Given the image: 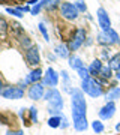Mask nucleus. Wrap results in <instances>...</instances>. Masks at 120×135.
<instances>
[{
  "label": "nucleus",
  "instance_id": "obj_12",
  "mask_svg": "<svg viewBox=\"0 0 120 135\" xmlns=\"http://www.w3.org/2000/svg\"><path fill=\"white\" fill-rule=\"evenodd\" d=\"M42 78V71L39 69V68H36L35 71H32V72L26 77V80H24V84H36V83L39 81Z\"/></svg>",
  "mask_w": 120,
  "mask_h": 135
},
{
  "label": "nucleus",
  "instance_id": "obj_25",
  "mask_svg": "<svg viewBox=\"0 0 120 135\" xmlns=\"http://www.w3.org/2000/svg\"><path fill=\"white\" fill-rule=\"evenodd\" d=\"M105 32L111 36V39L114 41V44H119V41H120V39H119V35L116 33L114 30H113V29H108V30H105Z\"/></svg>",
  "mask_w": 120,
  "mask_h": 135
},
{
  "label": "nucleus",
  "instance_id": "obj_34",
  "mask_svg": "<svg viewBox=\"0 0 120 135\" xmlns=\"http://www.w3.org/2000/svg\"><path fill=\"white\" fill-rule=\"evenodd\" d=\"M117 78H119V80H120V69H119V71H117Z\"/></svg>",
  "mask_w": 120,
  "mask_h": 135
},
{
  "label": "nucleus",
  "instance_id": "obj_1",
  "mask_svg": "<svg viewBox=\"0 0 120 135\" xmlns=\"http://www.w3.org/2000/svg\"><path fill=\"white\" fill-rule=\"evenodd\" d=\"M72 119H74V128L80 132L87 129V119H86V99L83 95V90H74L72 92Z\"/></svg>",
  "mask_w": 120,
  "mask_h": 135
},
{
  "label": "nucleus",
  "instance_id": "obj_16",
  "mask_svg": "<svg viewBox=\"0 0 120 135\" xmlns=\"http://www.w3.org/2000/svg\"><path fill=\"white\" fill-rule=\"evenodd\" d=\"M69 66L72 68V69H75V71H78L80 68H83L84 65H83V60L80 57H69Z\"/></svg>",
  "mask_w": 120,
  "mask_h": 135
},
{
  "label": "nucleus",
  "instance_id": "obj_22",
  "mask_svg": "<svg viewBox=\"0 0 120 135\" xmlns=\"http://www.w3.org/2000/svg\"><path fill=\"white\" fill-rule=\"evenodd\" d=\"M77 72H78V75H80V78H81V80H87V78H90V77H89V74H90V72H89V69H86L84 66L80 68Z\"/></svg>",
  "mask_w": 120,
  "mask_h": 135
},
{
  "label": "nucleus",
  "instance_id": "obj_8",
  "mask_svg": "<svg viewBox=\"0 0 120 135\" xmlns=\"http://www.w3.org/2000/svg\"><path fill=\"white\" fill-rule=\"evenodd\" d=\"M84 38H86V32H84V29H78L77 32H75L74 39H72L71 44H69V48L74 50V51L78 50L83 45V42H84Z\"/></svg>",
  "mask_w": 120,
  "mask_h": 135
},
{
  "label": "nucleus",
  "instance_id": "obj_15",
  "mask_svg": "<svg viewBox=\"0 0 120 135\" xmlns=\"http://www.w3.org/2000/svg\"><path fill=\"white\" fill-rule=\"evenodd\" d=\"M102 66H104V65L101 63V60H93L92 65H90V68H89V72H90L92 75H98V74L101 72Z\"/></svg>",
  "mask_w": 120,
  "mask_h": 135
},
{
  "label": "nucleus",
  "instance_id": "obj_36",
  "mask_svg": "<svg viewBox=\"0 0 120 135\" xmlns=\"http://www.w3.org/2000/svg\"><path fill=\"white\" fill-rule=\"evenodd\" d=\"M77 2H84V0H77Z\"/></svg>",
  "mask_w": 120,
  "mask_h": 135
},
{
  "label": "nucleus",
  "instance_id": "obj_24",
  "mask_svg": "<svg viewBox=\"0 0 120 135\" xmlns=\"http://www.w3.org/2000/svg\"><path fill=\"white\" fill-rule=\"evenodd\" d=\"M6 12L11 15H15V17H18V18H21L23 17V12L20 9H12V8H6Z\"/></svg>",
  "mask_w": 120,
  "mask_h": 135
},
{
  "label": "nucleus",
  "instance_id": "obj_7",
  "mask_svg": "<svg viewBox=\"0 0 120 135\" xmlns=\"http://www.w3.org/2000/svg\"><path fill=\"white\" fill-rule=\"evenodd\" d=\"M26 60L29 63L30 66H36L39 62H41V57H39V51H38V47H30L26 53Z\"/></svg>",
  "mask_w": 120,
  "mask_h": 135
},
{
  "label": "nucleus",
  "instance_id": "obj_20",
  "mask_svg": "<svg viewBox=\"0 0 120 135\" xmlns=\"http://www.w3.org/2000/svg\"><path fill=\"white\" fill-rule=\"evenodd\" d=\"M92 129L95 131L96 134H101V132H104V123L101 120H95L92 123Z\"/></svg>",
  "mask_w": 120,
  "mask_h": 135
},
{
  "label": "nucleus",
  "instance_id": "obj_3",
  "mask_svg": "<svg viewBox=\"0 0 120 135\" xmlns=\"http://www.w3.org/2000/svg\"><path fill=\"white\" fill-rule=\"evenodd\" d=\"M81 89H83V92H86L87 95H90L92 98H99V96L102 95V87H101V84H98V83H96L95 80H92V78L83 80Z\"/></svg>",
  "mask_w": 120,
  "mask_h": 135
},
{
  "label": "nucleus",
  "instance_id": "obj_27",
  "mask_svg": "<svg viewBox=\"0 0 120 135\" xmlns=\"http://www.w3.org/2000/svg\"><path fill=\"white\" fill-rule=\"evenodd\" d=\"M75 6H77L78 12H80V11H81V12H86V11H87V6H86V3H84V2H77V3H75Z\"/></svg>",
  "mask_w": 120,
  "mask_h": 135
},
{
  "label": "nucleus",
  "instance_id": "obj_33",
  "mask_svg": "<svg viewBox=\"0 0 120 135\" xmlns=\"http://www.w3.org/2000/svg\"><path fill=\"white\" fill-rule=\"evenodd\" d=\"M116 131H119V132H120V123H119L117 126H116Z\"/></svg>",
  "mask_w": 120,
  "mask_h": 135
},
{
  "label": "nucleus",
  "instance_id": "obj_35",
  "mask_svg": "<svg viewBox=\"0 0 120 135\" xmlns=\"http://www.w3.org/2000/svg\"><path fill=\"white\" fill-rule=\"evenodd\" d=\"M2 87H3V84H2V81H0V92H2Z\"/></svg>",
  "mask_w": 120,
  "mask_h": 135
},
{
  "label": "nucleus",
  "instance_id": "obj_5",
  "mask_svg": "<svg viewBox=\"0 0 120 135\" xmlns=\"http://www.w3.org/2000/svg\"><path fill=\"white\" fill-rule=\"evenodd\" d=\"M2 96L5 99H21L24 96V90L20 87H6L2 90Z\"/></svg>",
  "mask_w": 120,
  "mask_h": 135
},
{
  "label": "nucleus",
  "instance_id": "obj_30",
  "mask_svg": "<svg viewBox=\"0 0 120 135\" xmlns=\"http://www.w3.org/2000/svg\"><path fill=\"white\" fill-rule=\"evenodd\" d=\"M21 44H23L24 47H29L30 48V39L27 36H21Z\"/></svg>",
  "mask_w": 120,
  "mask_h": 135
},
{
  "label": "nucleus",
  "instance_id": "obj_32",
  "mask_svg": "<svg viewBox=\"0 0 120 135\" xmlns=\"http://www.w3.org/2000/svg\"><path fill=\"white\" fill-rule=\"evenodd\" d=\"M6 135H23V131H15V132H8Z\"/></svg>",
  "mask_w": 120,
  "mask_h": 135
},
{
  "label": "nucleus",
  "instance_id": "obj_26",
  "mask_svg": "<svg viewBox=\"0 0 120 135\" xmlns=\"http://www.w3.org/2000/svg\"><path fill=\"white\" fill-rule=\"evenodd\" d=\"M8 32V23L3 18H0V35H5Z\"/></svg>",
  "mask_w": 120,
  "mask_h": 135
},
{
  "label": "nucleus",
  "instance_id": "obj_19",
  "mask_svg": "<svg viewBox=\"0 0 120 135\" xmlns=\"http://www.w3.org/2000/svg\"><path fill=\"white\" fill-rule=\"evenodd\" d=\"M119 98H120V89H113L111 92L107 93V101L108 102H114Z\"/></svg>",
  "mask_w": 120,
  "mask_h": 135
},
{
  "label": "nucleus",
  "instance_id": "obj_6",
  "mask_svg": "<svg viewBox=\"0 0 120 135\" xmlns=\"http://www.w3.org/2000/svg\"><path fill=\"white\" fill-rule=\"evenodd\" d=\"M116 113V104L114 102H107L105 105L99 110V117L102 120H110Z\"/></svg>",
  "mask_w": 120,
  "mask_h": 135
},
{
  "label": "nucleus",
  "instance_id": "obj_9",
  "mask_svg": "<svg viewBox=\"0 0 120 135\" xmlns=\"http://www.w3.org/2000/svg\"><path fill=\"white\" fill-rule=\"evenodd\" d=\"M59 83V75L57 72L54 71L53 68H48L47 71V75L44 77V86H48V87H56Z\"/></svg>",
  "mask_w": 120,
  "mask_h": 135
},
{
  "label": "nucleus",
  "instance_id": "obj_2",
  "mask_svg": "<svg viewBox=\"0 0 120 135\" xmlns=\"http://www.w3.org/2000/svg\"><path fill=\"white\" fill-rule=\"evenodd\" d=\"M45 99L50 104V110H56V111H62L63 108V99L60 96V92L56 90V89H50L45 95Z\"/></svg>",
  "mask_w": 120,
  "mask_h": 135
},
{
  "label": "nucleus",
  "instance_id": "obj_23",
  "mask_svg": "<svg viewBox=\"0 0 120 135\" xmlns=\"http://www.w3.org/2000/svg\"><path fill=\"white\" fill-rule=\"evenodd\" d=\"M29 113H30V120H32V123H36L38 122V110L35 107H32L29 110Z\"/></svg>",
  "mask_w": 120,
  "mask_h": 135
},
{
  "label": "nucleus",
  "instance_id": "obj_14",
  "mask_svg": "<svg viewBox=\"0 0 120 135\" xmlns=\"http://www.w3.org/2000/svg\"><path fill=\"white\" fill-rule=\"evenodd\" d=\"M98 42L104 44V45H111V44H114V41L111 39V36L107 32H101V33L98 35Z\"/></svg>",
  "mask_w": 120,
  "mask_h": 135
},
{
  "label": "nucleus",
  "instance_id": "obj_21",
  "mask_svg": "<svg viewBox=\"0 0 120 135\" xmlns=\"http://www.w3.org/2000/svg\"><path fill=\"white\" fill-rule=\"evenodd\" d=\"M99 77H102L104 80H108V78L111 77V68L110 66H102V69H101V72L98 74Z\"/></svg>",
  "mask_w": 120,
  "mask_h": 135
},
{
  "label": "nucleus",
  "instance_id": "obj_4",
  "mask_svg": "<svg viewBox=\"0 0 120 135\" xmlns=\"http://www.w3.org/2000/svg\"><path fill=\"white\" fill-rule=\"evenodd\" d=\"M60 12L66 20H75L78 17V9L75 3H62L60 6Z\"/></svg>",
  "mask_w": 120,
  "mask_h": 135
},
{
  "label": "nucleus",
  "instance_id": "obj_17",
  "mask_svg": "<svg viewBox=\"0 0 120 135\" xmlns=\"http://www.w3.org/2000/svg\"><path fill=\"white\" fill-rule=\"evenodd\" d=\"M110 68L111 69H116V71L120 69V53L114 54V56L110 59Z\"/></svg>",
  "mask_w": 120,
  "mask_h": 135
},
{
  "label": "nucleus",
  "instance_id": "obj_31",
  "mask_svg": "<svg viewBox=\"0 0 120 135\" xmlns=\"http://www.w3.org/2000/svg\"><path fill=\"white\" fill-rule=\"evenodd\" d=\"M68 126H69V123H68L66 117H62V125H60V128H63V129H65V128H68Z\"/></svg>",
  "mask_w": 120,
  "mask_h": 135
},
{
  "label": "nucleus",
  "instance_id": "obj_11",
  "mask_svg": "<svg viewBox=\"0 0 120 135\" xmlns=\"http://www.w3.org/2000/svg\"><path fill=\"white\" fill-rule=\"evenodd\" d=\"M29 98L33 99V101H38V99H42L44 96V84H32V87L29 89Z\"/></svg>",
  "mask_w": 120,
  "mask_h": 135
},
{
  "label": "nucleus",
  "instance_id": "obj_13",
  "mask_svg": "<svg viewBox=\"0 0 120 135\" xmlns=\"http://www.w3.org/2000/svg\"><path fill=\"white\" fill-rule=\"evenodd\" d=\"M54 51H56V54H57L60 59H68V57H69L68 47H66V45H63V44H60V45H56Z\"/></svg>",
  "mask_w": 120,
  "mask_h": 135
},
{
  "label": "nucleus",
  "instance_id": "obj_10",
  "mask_svg": "<svg viewBox=\"0 0 120 135\" xmlns=\"http://www.w3.org/2000/svg\"><path fill=\"white\" fill-rule=\"evenodd\" d=\"M98 21H99V26L102 27V30L105 32V30L111 29V21H110V17H108V14H107L105 9H102V8H99L98 9Z\"/></svg>",
  "mask_w": 120,
  "mask_h": 135
},
{
  "label": "nucleus",
  "instance_id": "obj_29",
  "mask_svg": "<svg viewBox=\"0 0 120 135\" xmlns=\"http://www.w3.org/2000/svg\"><path fill=\"white\" fill-rule=\"evenodd\" d=\"M42 3H38V5H36V6H35V8H32V11H30V12H32V14H33V15H38L39 14V11H41V8H42Z\"/></svg>",
  "mask_w": 120,
  "mask_h": 135
},
{
  "label": "nucleus",
  "instance_id": "obj_18",
  "mask_svg": "<svg viewBox=\"0 0 120 135\" xmlns=\"http://www.w3.org/2000/svg\"><path fill=\"white\" fill-rule=\"evenodd\" d=\"M62 117H63L62 114L51 117V119L48 120V126H50V128H59V126L62 125Z\"/></svg>",
  "mask_w": 120,
  "mask_h": 135
},
{
  "label": "nucleus",
  "instance_id": "obj_28",
  "mask_svg": "<svg viewBox=\"0 0 120 135\" xmlns=\"http://www.w3.org/2000/svg\"><path fill=\"white\" fill-rule=\"evenodd\" d=\"M39 30L42 32V35H44V38H45V41H48V39H50V36H48V32H47V29H45L44 23H39Z\"/></svg>",
  "mask_w": 120,
  "mask_h": 135
}]
</instances>
